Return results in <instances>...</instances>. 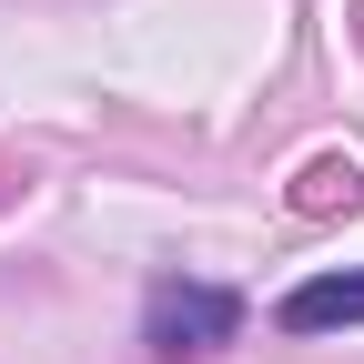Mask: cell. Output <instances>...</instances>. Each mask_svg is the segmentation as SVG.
I'll return each instance as SVG.
<instances>
[{"mask_svg": "<svg viewBox=\"0 0 364 364\" xmlns=\"http://www.w3.org/2000/svg\"><path fill=\"white\" fill-rule=\"evenodd\" d=\"M243 334V294L233 284H193V273H162L152 284V304H142V344L152 354H223Z\"/></svg>", "mask_w": 364, "mask_h": 364, "instance_id": "obj_1", "label": "cell"}, {"mask_svg": "<svg viewBox=\"0 0 364 364\" xmlns=\"http://www.w3.org/2000/svg\"><path fill=\"white\" fill-rule=\"evenodd\" d=\"M364 324V273H314L284 294V334H344Z\"/></svg>", "mask_w": 364, "mask_h": 364, "instance_id": "obj_2", "label": "cell"}, {"mask_svg": "<svg viewBox=\"0 0 364 364\" xmlns=\"http://www.w3.org/2000/svg\"><path fill=\"white\" fill-rule=\"evenodd\" d=\"M294 203H304V213H334V203L354 213V203H364V162H314V172H304V193H294Z\"/></svg>", "mask_w": 364, "mask_h": 364, "instance_id": "obj_3", "label": "cell"}]
</instances>
